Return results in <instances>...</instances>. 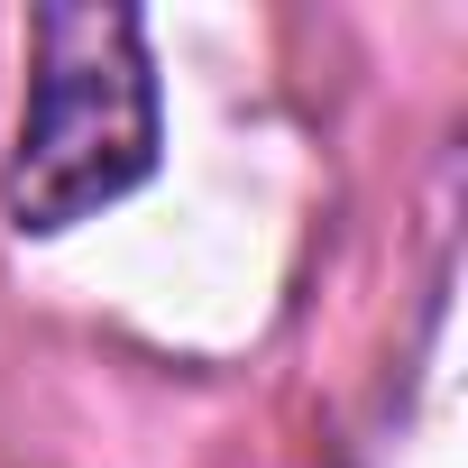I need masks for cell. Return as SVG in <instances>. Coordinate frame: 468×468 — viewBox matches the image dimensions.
I'll use <instances>...</instances> for the list:
<instances>
[{"label":"cell","mask_w":468,"mask_h":468,"mask_svg":"<svg viewBox=\"0 0 468 468\" xmlns=\"http://www.w3.org/2000/svg\"><path fill=\"white\" fill-rule=\"evenodd\" d=\"M28 37H37V83H28L19 156H10V220L56 239L83 211L156 175V74H147L138 10L47 0Z\"/></svg>","instance_id":"1"}]
</instances>
